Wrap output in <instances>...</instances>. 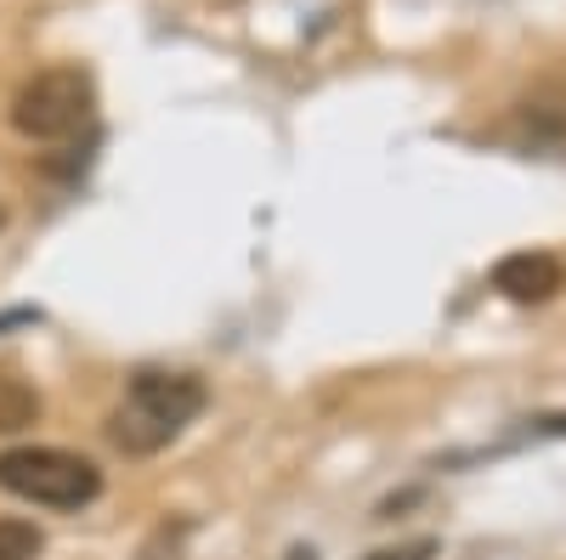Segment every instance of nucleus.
<instances>
[{"mask_svg":"<svg viewBox=\"0 0 566 560\" xmlns=\"http://www.w3.org/2000/svg\"><path fill=\"white\" fill-rule=\"evenodd\" d=\"M493 289L515 306H544L566 289V266L549 250H515L493 266Z\"/></svg>","mask_w":566,"mask_h":560,"instance_id":"20e7f679","label":"nucleus"},{"mask_svg":"<svg viewBox=\"0 0 566 560\" xmlns=\"http://www.w3.org/2000/svg\"><path fill=\"white\" fill-rule=\"evenodd\" d=\"M0 226H7V204H0Z\"/></svg>","mask_w":566,"mask_h":560,"instance_id":"6e6552de","label":"nucleus"},{"mask_svg":"<svg viewBox=\"0 0 566 560\" xmlns=\"http://www.w3.org/2000/svg\"><path fill=\"white\" fill-rule=\"evenodd\" d=\"M0 493L34 509H85L103 498V471L69 447H7L0 453Z\"/></svg>","mask_w":566,"mask_h":560,"instance_id":"f03ea898","label":"nucleus"},{"mask_svg":"<svg viewBox=\"0 0 566 560\" xmlns=\"http://www.w3.org/2000/svg\"><path fill=\"white\" fill-rule=\"evenodd\" d=\"M431 554H437V538H413L402 549H374L368 560H431Z\"/></svg>","mask_w":566,"mask_h":560,"instance_id":"0eeeda50","label":"nucleus"},{"mask_svg":"<svg viewBox=\"0 0 566 560\" xmlns=\"http://www.w3.org/2000/svg\"><path fill=\"white\" fill-rule=\"evenodd\" d=\"M29 425H40V391L23 380V373L0 368V436H18Z\"/></svg>","mask_w":566,"mask_h":560,"instance_id":"39448f33","label":"nucleus"},{"mask_svg":"<svg viewBox=\"0 0 566 560\" xmlns=\"http://www.w3.org/2000/svg\"><path fill=\"white\" fill-rule=\"evenodd\" d=\"M91 114H97V85L74 63L40 68L12 97V125L29 142H69V136H80L91 125Z\"/></svg>","mask_w":566,"mask_h":560,"instance_id":"7ed1b4c3","label":"nucleus"},{"mask_svg":"<svg viewBox=\"0 0 566 560\" xmlns=\"http://www.w3.org/2000/svg\"><path fill=\"white\" fill-rule=\"evenodd\" d=\"M210 391L199 373H170V368H136L130 385H125V402L114 408L108 419V436L119 453L130 458H148L159 447H170L193 419L205 413Z\"/></svg>","mask_w":566,"mask_h":560,"instance_id":"f257e3e1","label":"nucleus"},{"mask_svg":"<svg viewBox=\"0 0 566 560\" xmlns=\"http://www.w3.org/2000/svg\"><path fill=\"white\" fill-rule=\"evenodd\" d=\"M45 532L23 516H0V560H40Z\"/></svg>","mask_w":566,"mask_h":560,"instance_id":"423d86ee","label":"nucleus"}]
</instances>
